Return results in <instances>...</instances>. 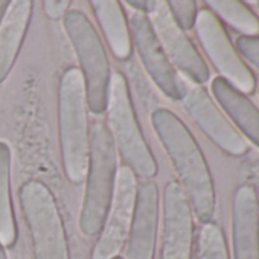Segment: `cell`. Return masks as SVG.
I'll return each mask as SVG.
<instances>
[{"mask_svg": "<svg viewBox=\"0 0 259 259\" xmlns=\"http://www.w3.org/2000/svg\"><path fill=\"white\" fill-rule=\"evenodd\" d=\"M32 7L31 0L11 2L5 20L0 25V84L7 81L17 61L31 25Z\"/></svg>", "mask_w": 259, "mask_h": 259, "instance_id": "2e32d148", "label": "cell"}, {"mask_svg": "<svg viewBox=\"0 0 259 259\" xmlns=\"http://www.w3.org/2000/svg\"><path fill=\"white\" fill-rule=\"evenodd\" d=\"M160 221V191L154 180L138 183L136 209L126 239L125 259H154Z\"/></svg>", "mask_w": 259, "mask_h": 259, "instance_id": "4fadbf2b", "label": "cell"}, {"mask_svg": "<svg viewBox=\"0 0 259 259\" xmlns=\"http://www.w3.org/2000/svg\"><path fill=\"white\" fill-rule=\"evenodd\" d=\"M257 93H259V87H257Z\"/></svg>", "mask_w": 259, "mask_h": 259, "instance_id": "f546056e", "label": "cell"}, {"mask_svg": "<svg viewBox=\"0 0 259 259\" xmlns=\"http://www.w3.org/2000/svg\"><path fill=\"white\" fill-rule=\"evenodd\" d=\"M206 5L221 23L239 32V37H259V17L241 0H209Z\"/></svg>", "mask_w": 259, "mask_h": 259, "instance_id": "d6986e66", "label": "cell"}, {"mask_svg": "<svg viewBox=\"0 0 259 259\" xmlns=\"http://www.w3.org/2000/svg\"><path fill=\"white\" fill-rule=\"evenodd\" d=\"M256 200H257V223H259V188L256 189Z\"/></svg>", "mask_w": 259, "mask_h": 259, "instance_id": "4316f807", "label": "cell"}, {"mask_svg": "<svg viewBox=\"0 0 259 259\" xmlns=\"http://www.w3.org/2000/svg\"><path fill=\"white\" fill-rule=\"evenodd\" d=\"M210 92L220 110L224 111L236 132L247 141L259 148V110L241 92L233 89L223 78L217 76L210 82Z\"/></svg>", "mask_w": 259, "mask_h": 259, "instance_id": "9a60e30c", "label": "cell"}, {"mask_svg": "<svg viewBox=\"0 0 259 259\" xmlns=\"http://www.w3.org/2000/svg\"><path fill=\"white\" fill-rule=\"evenodd\" d=\"M43 5V13L48 19L51 20H61L64 14L69 11V0H45Z\"/></svg>", "mask_w": 259, "mask_h": 259, "instance_id": "603a6c76", "label": "cell"}, {"mask_svg": "<svg viewBox=\"0 0 259 259\" xmlns=\"http://www.w3.org/2000/svg\"><path fill=\"white\" fill-rule=\"evenodd\" d=\"M114 259H123L122 256H117V257H114Z\"/></svg>", "mask_w": 259, "mask_h": 259, "instance_id": "83f0119b", "label": "cell"}, {"mask_svg": "<svg viewBox=\"0 0 259 259\" xmlns=\"http://www.w3.org/2000/svg\"><path fill=\"white\" fill-rule=\"evenodd\" d=\"M256 5H257V8H259V2H257V4H256Z\"/></svg>", "mask_w": 259, "mask_h": 259, "instance_id": "f1b7e54d", "label": "cell"}, {"mask_svg": "<svg viewBox=\"0 0 259 259\" xmlns=\"http://www.w3.org/2000/svg\"><path fill=\"white\" fill-rule=\"evenodd\" d=\"M61 20L78 57V69L84 79L89 111L93 114H102L107 110L111 79L105 46L93 23L81 10H69Z\"/></svg>", "mask_w": 259, "mask_h": 259, "instance_id": "5b68a950", "label": "cell"}, {"mask_svg": "<svg viewBox=\"0 0 259 259\" xmlns=\"http://www.w3.org/2000/svg\"><path fill=\"white\" fill-rule=\"evenodd\" d=\"M194 28L207 60L220 78L245 96L253 93L256 90V76L238 54L220 19L209 8H201Z\"/></svg>", "mask_w": 259, "mask_h": 259, "instance_id": "52a82bcc", "label": "cell"}, {"mask_svg": "<svg viewBox=\"0 0 259 259\" xmlns=\"http://www.w3.org/2000/svg\"><path fill=\"white\" fill-rule=\"evenodd\" d=\"M128 25L133 46L151 81L171 101H183L188 89L162 49L148 16L133 13Z\"/></svg>", "mask_w": 259, "mask_h": 259, "instance_id": "30bf717a", "label": "cell"}, {"mask_svg": "<svg viewBox=\"0 0 259 259\" xmlns=\"http://www.w3.org/2000/svg\"><path fill=\"white\" fill-rule=\"evenodd\" d=\"M138 197V180L125 165L117 169L114 195L104 227L92 248L90 259H114L123 250L133 223Z\"/></svg>", "mask_w": 259, "mask_h": 259, "instance_id": "9c48e42d", "label": "cell"}, {"mask_svg": "<svg viewBox=\"0 0 259 259\" xmlns=\"http://www.w3.org/2000/svg\"><path fill=\"white\" fill-rule=\"evenodd\" d=\"M232 254L233 259H259V223L256 189L242 185L232 201Z\"/></svg>", "mask_w": 259, "mask_h": 259, "instance_id": "5bb4252c", "label": "cell"}, {"mask_svg": "<svg viewBox=\"0 0 259 259\" xmlns=\"http://www.w3.org/2000/svg\"><path fill=\"white\" fill-rule=\"evenodd\" d=\"M235 48L244 61L259 70V37H238Z\"/></svg>", "mask_w": 259, "mask_h": 259, "instance_id": "7402d4cb", "label": "cell"}, {"mask_svg": "<svg viewBox=\"0 0 259 259\" xmlns=\"http://www.w3.org/2000/svg\"><path fill=\"white\" fill-rule=\"evenodd\" d=\"M166 4L174 22L185 32L194 29L198 14V5L195 0H169Z\"/></svg>", "mask_w": 259, "mask_h": 259, "instance_id": "44dd1931", "label": "cell"}, {"mask_svg": "<svg viewBox=\"0 0 259 259\" xmlns=\"http://www.w3.org/2000/svg\"><path fill=\"white\" fill-rule=\"evenodd\" d=\"M151 2L153 0H126L125 5L130 7L132 10H135V13L147 14L151 8Z\"/></svg>", "mask_w": 259, "mask_h": 259, "instance_id": "cb8c5ba5", "label": "cell"}, {"mask_svg": "<svg viewBox=\"0 0 259 259\" xmlns=\"http://www.w3.org/2000/svg\"><path fill=\"white\" fill-rule=\"evenodd\" d=\"M0 259H8L7 250H5V247L2 244H0Z\"/></svg>", "mask_w": 259, "mask_h": 259, "instance_id": "484cf974", "label": "cell"}, {"mask_svg": "<svg viewBox=\"0 0 259 259\" xmlns=\"http://www.w3.org/2000/svg\"><path fill=\"white\" fill-rule=\"evenodd\" d=\"M117 169V151L108 126L96 120L90 130L89 168L79 210V230L84 236H96L102 230L114 195Z\"/></svg>", "mask_w": 259, "mask_h": 259, "instance_id": "3957f363", "label": "cell"}, {"mask_svg": "<svg viewBox=\"0 0 259 259\" xmlns=\"http://www.w3.org/2000/svg\"><path fill=\"white\" fill-rule=\"evenodd\" d=\"M183 105L197 126L223 153L230 157H241L248 151L247 141L236 132L204 87L197 85L188 90Z\"/></svg>", "mask_w": 259, "mask_h": 259, "instance_id": "7c38bea8", "label": "cell"}, {"mask_svg": "<svg viewBox=\"0 0 259 259\" xmlns=\"http://www.w3.org/2000/svg\"><path fill=\"white\" fill-rule=\"evenodd\" d=\"M57 116L63 169L70 183L79 185L89 168L90 126L84 79L78 67H67L60 78Z\"/></svg>", "mask_w": 259, "mask_h": 259, "instance_id": "7a4b0ae2", "label": "cell"}, {"mask_svg": "<svg viewBox=\"0 0 259 259\" xmlns=\"http://www.w3.org/2000/svg\"><path fill=\"white\" fill-rule=\"evenodd\" d=\"M198 257L200 259H230L224 232L213 221L201 224L200 227Z\"/></svg>", "mask_w": 259, "mask_h": 259, "instance_id": "ffe728a7", "label": "cell"}, {"mask_svg": "<svg viewBox=\"0 0 259 259\" xmlns=\"http://www.w3.org/2000/svg\"><path fill=\"white\" fill-rule=\"evenodd\" d=\"M151 125L179 176L194 218L200 224L210 223L217 210L215 185L206 157L191 130L168 108H156L151 113Z\"/></svg>", "mask_w": 259, "mask_h": 259, "instance_id": "6da1fadb", "label": "cell"}, {"mask_svg": "<svg viewBox=\"0 0 259 259\" xmlns=\"http://www.w3.org/2000/svg\"><path fill=\"white\" fill-rule=\"evenodd\" d=\"M90 8L111 55L117 61L128 60L133 54V41L122 4L117 0H92Z\"/></svg>", "mask_w": 259, "mask_h": 259, "instance_id": "e0dca14e", "label": "cell"}, {"mask_svg": "<svg viewBox=\"0 0 259 259\" xmlns=\"http://www.w3.org/2000/svg\"><path fill=\"white\" fill-rule=\"evenodd\" d=\"M10 5H11L10 0H0V25H2V22L5 20V16L10 10Z\"/></svg>", "mask_w": 259, "mask_h": 259, "instance_id": "d4e9b609", "label": "cell"}, {"mask_svg": "<svg viewBox=\"0 0 259 259\" xmlns=\"http://www.w3.org/2000/svg\"><path fill=\"white\" fill-rule=\"evenodd\" d=\"M19 201L31 235L34 259H70L63 217L52 191L32 179L20 186Z\"/></svg>", "mask_w": 259, "mask_h": 259, "instance_id": "8992f818", "label": "cell"}, {"mask_svg": "<svg viewBox=\"0 0 259 259\" xmlns=\"http://www.w3.org/2000/svg\"><path fill=\"white\" fill-rule=\"evenodd\" d=\"M11 148L0 141V244L13 247L19 236L11 197Z\"/></svg>", "mask_w": 259, "mask_h": 259, "instance_id": "ac0fdd59", "label": "cell"}, {"mask_svg": "<svg viewBox=\"0 0 259 259\" xmlns=\"http://www.w3.org/2000/svg\"><path fill=\"white\" fill-rule=\"evenodd\" d=\"M105 111L108 132L125 166L136 177L153 180L159 172V165L138 120L128 81L119 72L111 75Z\"/></svg>", "mask_w": 259, "mask_h": 259, "instance_id": "277c9868", "label": "cell"}, {"mask_svg": "<svg viewBox=\"0 0 259 259\" xmlns=\"http://www.w3.org/2000/svg\"><path fill=\"white\" fill-rule=\"evenodd\" d=\"M156 37L174 69L197 85H204L210 72L188 34L174 22L165 0H153L147 13Z\"/></svg>", "mask_w": 259, "mask_h": 259, "instance_id": "ba28073f", "label": "cell"}, {"mask_svg": "<svg viewBox=\"0 0 259 259\" xmlns=\"http://www.w3.org/2000/svg\"><path fill=\"white\" fill-rule=\"evenodd\" d=\"M162 210L160 259H191L194 245V213L177 180L166 183L162 197Z\"/></svg>", "mask_w": 259, "mask_h": 259, "instance_id": "8fae6325", "label": "cell"}]
</instances>
